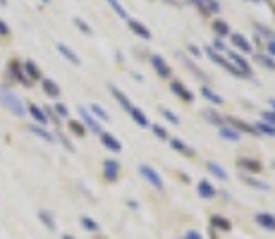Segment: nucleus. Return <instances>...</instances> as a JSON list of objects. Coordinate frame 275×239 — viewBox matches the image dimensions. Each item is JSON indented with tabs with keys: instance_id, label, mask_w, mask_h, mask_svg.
Instances as JSON below:
<instances>
[{
	"instance_id": "obj_1",
	"label": "nucleus",
	"mask_w": 275,
	"mask_h": 239,
	"mask_svg": "<svg viewBox=\"0 0 275 239\" xmlns=\"http://www.w3.org/2000/svg\"><path fill=\"white\" fill-rule=\"evenodd\" d=\"M0 106L5 108V110H10L17 118H24V115H27V106L22 103V98L14 91L5 89V86H0Z\"/></svg>"
},
{
	"instance_id": "obj_2",
	"label": "nucleus",
	"mask_w": 275,
	"mask_h": 239,
	"mask_svg": "<svg viewBox=\"0 0 275 239\" xmlns=\"http://www.w3.org/2000/svg\"><path fill=\"white\" fill-rule=\"evenodd\" d=\"M139 175H141V177H144V179H146V182H149L153 189H163V186H165L163 177L156 173L151 165H139Z\"/></svg>"
},
{
	"instance_id": "obj_3",
	"label": "nucleus",
	"mask_w": 275,
	"mask_h": 239,
	"mask_svg": "<svg viewBox=\"0 0 275 239\" xmlns=\"http://www.w3.org/2000/svg\"><path fill=\"white\" fill-rule=\"evenodd\" d=\"M120 170H122V165H120L117 160L106 158V163H103V177H106L108 182H115V179L120 177Z\"/></svg>"
},
{
	"instance_id": "obj_4",
	"label": "nucleus",
	"mask_w": 275,
	"mask_h": 239,
	"mask_svg": "<svg viewBox=\"0 0 275 239\" xmlns=\"http://www.w3.org/2000/svg\"><path fill=\"white\" fill-rule=\"evenodd\" d=\"M77 113L82 115V124H84V127H89L91 132H96V134H101V132H103V129H101V124H98V120L94 118L91 113H89V108L79 106V108H77Z\"/></svg>"
},
{
	"instance_id": "obj_5",
	"label": "nucleus",
	"mask_w": 275,
	"mask_h": 239,
	"mask_svg": "<svg viewBox=\"0 0 275 239\" xmlns=\"http://www.w3.org/2000/svg\"><path fill=\"white\" fill-rule=\"evenodd\" d=\"M227 58H230V62H232V65L242 72V77H254V69H251V65H249V62L239 53H230Z\"/></svg>"
},
{
	"instance_id": "obj_6",
	"label": "nucleus",
	"mask_w": 275,
	"mask_h": 239,
	"mask_svg": "<svg viewBox=\"0 0 275 239\" xmlns=\"http://www.w3.org/2000/svg\"><path fill=\"white\" fill-rule=\"evenodd\" d=\"M27 113L36 120V124H39V127H46V124H48V120H51V118H48V113H46L41 106H36V103H29Z\"/></svg>"
},
{
	"instance_id": "obj_7",
	"label": "nucleus",
	"mask_w": 275,
	"mask_h": 239,
	"mask_svg": "<svg viewBox=\"0 0 275 239\" xmlns=\"http://www.w3.org/2000/svg\"><path fill=\"white\" fill-rule=\"evenodd\" d=\"M127 27L132 29V31L137 34L139 39H144V41H149V39H151V29L146 27V24H141L139 19H132V17H127Z\"/></svg>"
},
{
	"instance_id": "obj_8",
	"label": "nucleus",
	"mask_w": 275,
	"mask_h": 239,
	"mask_svg": "<svg viewBox=\"0 0 275 239\" xmlns=\"http://www.w3.org/2000/svg\"><path fill=\"white\" fill-rule=\"evenodd\" d=\"M98 136H101V144L108 148V151H112V153H120V151H122V144H120L117 136H112V134H108V132H101Z\"/></svg>"
},
{
	"instance_id": "obj_9",
	"label": "nucleus",
	"mask_w": 275,
	"mask_h": 239,
	"mask_svg": "<svg viewBox=\"0 0 275 239\" xmlns=\"http://www.w3.org/2000/svg\"><path fill=\"white\" fill-rule=\"evenodd\" d=\"M151 65H153V69L158 72V77H163V79H167L170 74H172V69H170V65L165 62L161 55H151Z\"/></svg>"
},
{
	"instance_id": "obj_10",
	"label": "nucleus",
	"mask_w": 275,
	"mask_h": 239,
	"mask_svg": "<svg viewBox=\"0 0 275 239\" xmlns=\"http://www.w3.org/2000/svg\"><path fill=\"white\" fill-rule=\"evenodd\" d=\"M170 91L175 93L177 98H182V101H187V103H192V101H194L192 91H189V89H187V86H184L182 81H172V84H170Z\"/></svg>"
},
{
	"instance_id": "obj_11",
	"label": "nucleus",
	"mask_w": 275,
	"mask_h": 239,
	"mask_svg": "<svg viewBox=\"0 0 275 239\" xmlns=\"http://www.w3.org/2000/svg\"><path fill=\"white\" fill-rule=\"evenodd\" d=\"M230 41H232V46L239 51V55L244 53H251V43L247 41V36H242V34H230Z\"/></svg>"
},
{
	"instance_id": "obj_12",
	"label": "nucleus",
	"mask_w": 275,
	"mask_h": 239,
	"mask_svg": "<svg viewBox=\"0 0 275 239\" xmlns=\"http://www.w3.org/2000/svg\"><path fill=\"white\" fill-rule=\"evenodd\" d=\"M127 113H129V115H132V120H134V122H137L139 127H144V129H146V127H151V120L146 118V113H144V110H141V108L132 106V108H129V110H127Z\"/></svg>"
},
{
	"instance_id": "obj_13",
	"label": "nucleus",
	"mask_w": 275,
	"mask_h": 239,
	"mask_svg": "<svg viewBox=\"0 0 275 239\" xmlns=\"http://www.w3.org/2000/svg\"><path fill=\"white\" fill-rule=\"evenodd\" d=\"M206 170H208L211 175H213V177H218V179H222V182H227V179H230V175H227V170H225V168H222L220 163H216V160H208V163H206Z\"/></svg>"
},
{
	"instance_id": "obj_14",
	"label": "nucleus",
	"mask_w": 275,
	"mask_h": 239,
	"mask_svg": "<svg viewBox=\"0 0 275 239\" xmlns=\"http://www.w3.org/2000/svg\"><path fill=\"white\" fill-rule=\"evenodd\" d=\"M22 69H24V74H27L29 81H41L43 79V74H41V69H39V65H36V62H31V60H27V62L22 65Z\"/></svg>"
},
{
	"instance_id": "obj_15",
	"label": "nucleus",
	"mask_w": 275,
	"mask_h": 239,
	"mask_svg": "<svg viewBox=\"0 0 275 239\" xmlns=\"http://www.w3.org/2000/svg\"><path fill=\"white\" fill-rule=\"evenodd\" d=\"M218 134L225 139V141H232V144H237L239 139H242V134L237 132L234 127H230V124H220L218 127Z\"/></svg>"
},
{
	"instance_id": "obj_16",
	"label": "nucleus",
	"mask_w": 275,
	"mask_h": 239,
	"mask_svg": "<svg viewBox=\"0 0 275 239\" xmlns=\"http://www.w3.org/2000/svg\"><path fill=\"white\" fill-rule=\"evenodd\" d=\"M256 223L261 225V230L275 232V215L273 213H256Z\"/></svg>"
},
{
	"instance_id": "obj_17",
	"label": "nucleus",
	"mask_w": 275,
	"mask_h": 239,
	"mask_svg": "<svg viewBox=\"0 0 275 239\" xmlns=\"http://www.w3.org/2000/svg\"><path fill=\"white\" fill-rule=\"evenodd\" d=\"M10 74H12V79H17L19 84H24V86L31 84V81L27 79V74H24V69H22V62H17V60L10 62Z\"/></svg>"
},
{
	"instance_id": "obj_18",
	"label": "nucleus",
	"mask_w": 275,
	"mask_h": 239,
	"mask_svg": "<svg viewBox=\"0 0 275 239\" xmlns=\"http://www.w3.org/2000/svg\"><path fill=\"white\" fill-rule=\"evenodd\" d=\"M41 86H43V91H46V96H51V98H60V86H57V81L53 79H48V77H43L41 79Z\"/></svg>"
},
{
	"instance_id": "obj_19",
	"label": "nucleus",
	"mask_w": 275,
	"mask_h": 239,
	"mask_svg": "<svg viewBox=\"0 0 275 239\" xmlns=\"http://www.w3.org/2000/svg\"><path fill=\"white\" fill-rule=\"evenodd\" d=\"M237 165L244 170V173H261V160H251V158H239L237 160Z\"/></svg>"
},
{
	"instance_id": "obj_20",
	"label": "nucleus",
	"mask_w": 275,
	"mask_h": 239,
	"mask_svg": "<svg viewBox=\"0 0 275 239\" xmlns=\"http://www.w3.org/2000/svg\"><path fill=\"white\" fill-rule=\"evenodd\" d=\"M57 53L62 55L65 60H69L72 65H82V60H79V55L74 53V51H72L69 46H65V43H57Z\"/></svg>"
},
{
	"instance_id": "obj_21",
	"label": "nucleus",
	"mask_w": 275,
	"mask_h": 239,
	"mask_svg": "<svg viewBox=\"0 0 275 239\" xmlns=\"http://www.w3.org/2000/svg\"><path fill=\"white\" fill-rule=\"evenodd\" d=\"M196 189H199V196H201V199H213V196H216V186L211 184L208 179H201V182L196 184Z\"/></svg>"
},
{
	"instance_id": "obj_22",
	"label": "nucleus",
	"mask_w": 275,
	"mask_h": 239,
	"mask_svg": "<svg viewBox=\"0 0 275 239\" xmlns=\"http://www.w3.org/2000/svg\"><path fill=\"white\" fill-rule=\"evenodd\" d=\"M108 89H110V93H112V96L117 98V103H120V106H122L124 110H129V108L134 106V103H132V101H129V98H127V96H124V93L120 91L117 86H115V84H108Z\"/></svg>"
},
{
	"instance_id": "obj_23",
	"label": "nucleus",
	"mask_w": 275,
	"mask_h": 239,
	"mask_svg": "<svg viewBox=\"0 0 275 239\" xmlns=\"http://www.w3.org/2000/svg\"><path fill=\"white\" fill-rule=\"evenodd\" d=\"M29 132H31V134H36V136H41L43 141H48V144L57 141V139H55V134H51L48 129H46V127H39V124H31V127H29Z\"/></svg>"
},
{
	"instance_id": "obj_24",
	"label": "nucleus",
	"mask_w": 275,
	"mask_h": 239,
	"mask_svg": "<svg viewBox=\"0 0 275 239\" xmlns=\"http://www.w3.org/2000/svg\"><path fill=\"white\" fill-rule=\"evenodd\" d=\"M167 141H170V146L175 148L177 153H184V156H194V148L189 146V144H184L182 139H175V136H172V139H167Z\"/></svg>"
},
{
	"instance_id": "obj_25",
	"label": "nucleus",
	"mask_w": 275,
	"mask_h": 239,
	"mask_svg": "<svg viewBox=\"0 0 275 239\" xmlns=\"http://www.w3.org/2000/svg\"><path fill=\"white\" fill-rule=\"evenodd\" d=\"M201 96L206 98L208 103H213V106H222V96L216 93L213 89H208V86H201Z\"/></svg>"
},
{
	"instance_id": "obj_26",
	"label": "nucleus",
	"mask_w": 275,
	"mask_h": 239,
	"mask_svg": "<svg viewBox=\"0 0 275 239\" xmlns=\"http://www.w3.org/2000/svg\"><path fill=\"white\" fill-rule=\"evenodd\" d=\"M89 113H91V115H94L96 120H103V122H110L108 110H106L103 106H98V103H91V106H89Z\"/></svg>"
},
{
	"instance_id": "obj_27",
	"label": "nucleus",
	"mask_w": 275,
	"mask_h": 239,
	"mask_svg": "<svg viewBox=\"0 0 275 239\" xmlns=\"http://www.w3.org/2000/svg\"><path fill=\"white\" fill-rule=\"evenodd\" d=\"M230 124H232L237 132H247V134H254V136H256L254 124H249V122H244V120H230Z\"/></svg>"
},
{
	"instance_id": "obj_28",
	"label": "nucleus",
	"mask_w": 275,
	"mask_h": 239,
	"mask_svg": "<svg viewBox=\"0 0 275 239\" xmlns=\"http://www.w3.org/2000/svg\"><path fill=\"white\" fill-rule=\"evenodd\" d=\"M211 225L216 227V230H222V232H230V230H232L230 220H227V218H220V215H213V218H211Z\"/></svg>"
},
{
	"instance_id": "obj_29",
	"label": "nucleus",
	"mask_w": 275,
	"mask_h": 239,
	"mask_svg": "<svg viewBox=\"0 0 275 239\" xmlns=\"http://www.w3.org/2000/svg\"><path fill=\"white\" fill-rule=\"evenodd\" d=\"M201 115H204V120H208V122H213V124H225V118H222V115H218V113H216V110H213V108H208V110H204V113H201Z\"/></svg>"
},
{
	"instance_id": "obj_30",
	"label": "nucleus",
	"mask_w": 275,
	"mask_h": 239,
	"mask_svg": "<svg viewBox=\"0 0 275 239\" xmlns=\"http://www.w3.org/2000/svg\"><path fill=\"white\" fill-rule=\"evenodd\" d=\"M254 129H256V134H266V136H275V127H273V124H268V122H263V120H259V122L254 124Z\"/></svg>"
},
{
	"instance_id": "obj_31",
	"label": "nucleus",
	"mask_w": 275,
	"mask_h": 239,
	"mask_svg": "<svg viewBox=\"0 0 275 239\" xmlns=\"http://www.w3.org/2000/svg\"><path fill=\"white\" fill-rule=\"evenodd\" d=\"M39 220H41L43 225H46V230H51V232H55V218L53 215H51V213L48 211H39Z\"/></svg>"
},
{
	"instance_id": "obj_32",
	"label": "nucleus",
	"mask_w": 275,
	"mask_h": 239,
	"mask_svg": "<svg viewBox=\"0 0 275 239\" xmlns=\"http://www.w3.org/2000/svg\"><path fill=\"white\" fill-rule=\"evenodd\" d=\"M79 223H82V227L86 230V232H98V230H101V225H98L94 218H89V215H82Z\"/></svg>"
},
{
	"instance_id": "obj_33",
	"label": "nucleus",
	"mask_w": 275,
	"mask_h": 239,
	"mask_svg": "<svg viewBox=\"0 0 275 239\" xmlns=\"http://www.w3.org/2000/svg\"><path fill=\"white\" fill-rule=\"evenodd\" d=\"M244 184L254 186V189H261V191H268V189H271V184H268V182H263V179H256V177H244Z\"/></svg>"
},
{
	"instance_id": "obj_34",
	"label": "nucleus",
	"mask_w": 275,
	"mask_h": 239,
	"mask_svg": "<svg viewBox=\"0 0 275 239\" xmlns=\"http://www.w3.org/2000/svg\"><path fill=\"white\" fill-rule=\"evenodd\" d=\"M213 31H216L218 36H227V34H230V24L222 22V19H216V22H213Z\"/></svg>"
},
{
	"instance_id": "obj_35",
	"label": "nucleus",
	"mask_w": 275,
	"mask_h": 239,
	"mask_svg": "<svg viewBox=\"0 0 275 239\" xmlns=\"http://www.w3.org/2000/svg\"><path fill=\"white\" fill-rule=\"evenodd\" d=\"M201 5H204L206 12H211V14H218L220 10H222V5H220L218 0H201Z\"/></svg>"
},
{
	"instance_id": "obj_36",
	"label": "nucleus",
	"mask_w": 275,
	"mask_h": 239,
	"mask_svg": "<svg viewBox=\"0 0 275 239\" xmlns=\"http://www.w3.org/2000/svg\"><path fill=\"white\" fill-rule=\"evenodd\" d=\"M72 22H74V27L79 29V31H82V34H86V36H91V34H94V29L89 27V24H86V22H84L82 17H74V19H72Z\"/></svg>"
},
{
	"instance_id": "obj_37",
	"label": "nucleus",
	"mask_w": 275,
	"mask_h": 239,
	"mask_svg": "<svg viewBox=\"0 0 275 239\" xmlns=\"http://www.w3.org/2000/svg\"><path fill=\"white\" fill-rule=\"evenodd\" d=\"M256 60H259V62L266 67V69H275V60L268 53H259V55H256Z\"/></svg>"
},
{
	"instance_id": "obj_38",
	"label": "nucleus",
	"mask_w": 275,
	"mask_h": 239,
	"mask_svg": "<svg viewBox=\"0 0 275 239\" xmlns=\"http://www.w3.org/2000/svg\"><path fill=\"white\" fill-rule=\"evenodd\" d=\"M69 132L77 134V136H84V134H86V127H84L82 122H77V120H69Z\"/></svg>"
},
{
	"instance_id": "obj_39",
	"label": "nucleus",
	"mask_w": 275,
	"mask_h": 239,
	"mask_svg": "<svg viewBox=\"0 0 275 239\" xmlns=\"http://www.w3.org/2000/svg\"><path fill=\"white\" fill-rule=\"evenodd\" d=\"M106 2H108V5L112 7V10H115V14H120V17L124 19V22H127V10H124L122 5H120V0H106Z\"/></svg>"
},
{
	"instance_id": "obj_40",
	"label": "nucleus",
	"mask_w": 275,
	"mask_h": 239,
	"mask_svg": "<svg viewBox=\"0 0 275 239\" xmlns=\"http://www.w3.org/2000/svg\"><path fill=\"white\" fill-rule=\"evenodd\" d=\"M151 129H153V134H156L161 141H167V139H170V132H167L165 127H161V124H151Z\"/></svg>"
},
{
	"instance_id": "obj_41",
	"label": "nucleus",
	"mask_w": 275,
	"mask_h": 239,
	"mask_svg": "<svg viewBox=\"0 0 275 239\" xmlns=\"http://www.w3.org/2000/svg\"><path fill=\"white\" fill-rule=\"evenodd\" d=\"M53 113L57 115V118H69V110H67V106H62V103H55Z\"/></svg>"
},
{
	"instance_id": "obj_42",
	"label": "nucleus",
	"mask_w": 275,
	"mask_h": 239,
	"mask_svg": "<svg viewBox=\"0 0 275 239\" xmlns=\"http://www.w3.org/2000/svg\"><path fill=\"white\" fill-rule=\"evenodd\" d=\"M256 31H259V34H263V36H266V41H275V34L268 27H263V24H256Z\"/></svg>"
},
{
	"instance_id": "obj_43",
	"label": "nucleus",
	"mask_w": 275,
	"mask_h": 239,
	"mask_svg": "<svg viewBox=\"0 0 275 239\" xmlns=\"http://www.w3.org/2000/svg\"><path fill=\"white\" fill-rule=\"evenodd\" d=\"M161 115H163L167 122H172V124H179V118L175 115V113H172V110H165V108H163V110H161Z\"/></svg>"
},
{
	"instance_id": "obj_44",
	"label": "nucleus",
	"mask_w": 275,
	"mask_h": 239,
	"mask_svg": "<svg viewBox=\"0 0 275 239\" xmlns=\"http://www.w3.org/2000/svg\"><path fill=\"white\" fill-rule=\"evenodd\" d=\"M211 48H213V51H216V53H227V46H225V43H222V39H216L213 41V46H211Z\"/></svg>"
},
{
	"instance_id": "obj_45",
	"label": "nucleus",
	"mask_w": 275,
	"mask_h": 239,
	"mask_svg": "<svg viewBox=\"0 0 275 239\" xmlns=\"http://www.w3.org/2000/svg\"><path fill=\"white\" fill-rule=\"evenodd\" d=\"M261 120L275 127V110H263V113H261Z\"/></svg>"
},
{
	"instance_id": "obj_46",
	"label": "nucleus",
	"mask_w": 275,
	"mask_h": 239,
	"mask_svg": "<svg viewBox=\"0 0 275 239\" xmlns=\"http://www.w3.org/2000/svg\"><path fill=\"white\" fill-rule=\"evenodd\" d=\"M7 36H10V27L5 19H0V39H7Z\"/></svg>"
},
{
	"instance_id": "obj_47",
	"label": "nucleus",
	"mask_w": 275,
	"mask_h": 239,
	"mask_svg": "<svg viewBox=\"0 0 275 239\" xmlns=\"http://www.w3.org/2000/svg\"><path fill=\"white\" fill-rule=\"evenodd\" d=\"M184 239H204V237H201V235H199L196 230H189V232H187V237H184Z\"/></svg>"
},
{
	"instance_id": "obj_48",
	"label": "nucleus",
	"mask_w": 275,
	"mask_h": 239,
	"mask_svg": "<svg viewBox=\"0 0 275 239\" xmlns=\"http://www.w3.org/2000/svg\"><path fill=\"white\" fill-rule=\"evenodd\" d=\"M268 55L275 58V41H268Z\"/></svg>"
},
{
	"instance_id": "obj_49",
	"label": "nucleus",
	"mask_w": 275,
	"mask_h": 239,
	"mask_svg": "<svg viewBox=\"0 0 275 239\" xmlns=\"http://www.w3.org/2000/svg\"><path fill=\"white\" fill-rule=\"evenodd\" d=\"M189 53H192V55H196V58H201V51H199L196 46H189Z\"/></svg>"
},
{
	"instance_id": "obj_50",
	"label": "nucleus",
	"mask_w": 275,
	"mask_h": 239,
	"mask_svg": "<svg viewBox=\"0 0 275 239\" xmlns=\"http://www.w3.org/2000/svg\"><path fill=\"white\" fill-rule=\"evenodd\" d=\"M62 239H77V237H72V235H62Z\"/></svg>"
},
{
	"instance_id": "obj_51",
	"label": "nucleus",
	"mask_w": 275,
	"mask_h": 239,
	"mask_svg": "<svg viewBox=\"0 0 275 239\" xmlns=\"http://www.w3.org/2000/svg\"><path fill=\"white\" fill-rule=\"evenodd\" d=\"M249 2H254V5H259V2H263V0H249Z\"/></svg>"
},
{
	"instance_id": "obj_52",
	"label": "nucleus",
	"mask_w": 275,
	"mask_h": 239,
	"mask_svg": "<svg viewBox=\"0 0 275 239\" xmlns=\"http://www.w3.org/2000/svg\"><path fill=\"white\" fill-rule=\"evenodd\" d=\"M271 108H273V110H275V98H271Z\"/></svg>"
},
{
	"instance_id": "obj_53",
	"label": "nucleus",
	"mask_w": 275,
	"mask_h": 239,
	"mask_svg": "<svg viewBox=\"0 0 275 239\" xmlns=\"http://www.w3.org/2000/svg\"><path fill=\"white\" fill-rule=\"evenodd\" d=\"M5 2H7V0H0V5H5Z\"/></svg>"
},
{
	"instance_id": "obj_54",
	"label": "nucleus",
	"mask_w": 275,
	"mask_h": 239,
	"mask_svg": "<svg viewBox=\"0 0 275 239\" xmlns=\"http://www.w3.org/2000/svg\"><path fill=\"white\" fill-rule=\"evenodd\" d=\"M43 2H51V0H43Z\"/></svg>"
},
{
	"instance_id": "obj_55",
	"label": "nucleus",
	"mask_w": 275,
	"mask_h": 239,
	"mask_svg": "<svg viewBox=\"0 0 275 239\" xmlns=\"http://www.w3.org/2000/svg\"><path fill=\"white\" fill-rule=\"evenodd\" d=\"M273 165H275V163H273Z\"/></svg>"
}]
</instances>
